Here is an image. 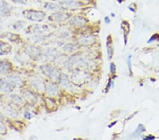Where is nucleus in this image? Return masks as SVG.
I'll list each match as a JSON object with an SVG mask.
<instances>
[{
	"mask_svg": "<svg viewBox=\"0 0 159 140\" xmlns=\"http://www.w3.org/2000/svg\"><path fill=\"white\" fill-rule=\"evenodd\" d=\"M22 14L25 19L33 22L40 23L42 22L45 18V13L40 10H35L33 9H25L22 11Z\"/></svg>",
	"mask_w": 159,
	"mask_h": 140,
	"instance_id": "f257e3e1",
	"label": "nucleus"
},
{
	"mask_svg": "<svg viewBox=\"0 0 159 140\" xmlns=\"http://www.w3.org/2000/svg\"><path fill=\"white\" fill-rule=\"evenodd\" d=\"M40 70L48 78L50 79L51 81L53 82H58L61 74L55 67L49 65H43L40 67Z\"/></svg>",
	"mask_w": 159,
	"mask_h": 140,
	"instance_id": "f03ea898",
	"label": "nucleus"
},
{
	"mask_svg": "<svg viewBox=\"0 0 159 140\" xmlns=\"http://www.w3.org/2000/svg\"><path fill=\"white\" fill-rule=\"evenodd\" d=\"M89 60H87L85 58L82 57L81 55H75L71 57L70 59L66 60V65L68 67H72L74 66L78 67H89Z\"/></svg>",
	"mask_w": 159,
	"mask_h": 140,
	"instance_id": "7ed1b4c3",
	"label": "nucleus"
},
{
	"mask_svg": "<svg viewBox=\"0 0 159 140\" xmlns=\"http://www.w3.org/2000/svg\"><path fill=\"white\" fill-rule=\"evenodd\" d=\"M17 86L9 76L0 78V91L4 93H11Z\"/></svg>",
	"mask_w": 159,
	"mask_h": 140,
	"instance_id": "20e7f679",
	"label": "nucleus"
},
{
	"mask_svg": "<svg viewBox=\"0 0 159 140\" xmlns=\"http://www.w3.org/2000/svg\"><path fill=\"white\" fill-rule=\"evenodd\" d=\"M90 75L85 71L76 70L72 73L71 79L76 84H83L89 79Z\"/></svg>",
	"mask_w": 159,
	"mask_h": 140,
	"instance_id": "39448f33",
	"label": "nucleus"
},
{
	"mask_svg": "<svg viewBox=\"0 0 159 140\" xmlns=\"http://www.w3.org/2000/svg\"><path fill=\"white\" fill-rule=\"evenodd\" d=\"M27 33H30L33 35H42L46 36L49 34V29L46 25H33L30 27L27 28Z\"/></svg>",
	"mask_w": 159,
	"mask_h": 140,
	"instance_id": "423d86ee",
	"label": "nucleus"
},
{
	"mask_svg": "<svg viewBox=\"0 0 159 140\" xmlns=\"http://www.w3.org/2000/svg\"><path fill=\"white\" fill-rule=\"evenodd\" d=\"M26 53L29 56V57L33 60H39L43 56V53L40 48L33 45H30L28 46Z\"/></svg>",
	"mask_w": 159,
	"mask_h": 140,
	"instance_id": "0eeeda50",
	"label": "nucleus"
},
{
	"mask_svg": "<svg viewBox=\"0 0 159 140\" xmlns=\"http://www.w3.org/2000/svg\"><path fill=\"white\" fill-rule=\"evenodd\" d=\"M13 7L5 0H0V16L7 17L12 14Z\"/></svg>",
	"mask_w": 159,
	"mask_h": 140,
	"instance_id": "6e6552de",
	"label": "nucleus"
},
{
	"mask_svg": "<svg viewBox=\"0 0 159 140\" xmlns=\"http://www.w3.org/2000/svg\"><path fill=\"white\" fill-rule=\"evenodd\" d=\"M70 14L67 13L56 11L51 16H50L49 19L52 21L55 22H65L70 19Z\"/></svg>",
	"mask_w": 159,
	"mask_h": 140,
	"instance_id": "1a4fd4ad",
	"label": "nucleus"
},
{
	"mask_svg": "<svg viewBox=\"0 0 159 140\" xmlns=\"http://www.w3.org/2000/svg\"><path fill=\"white\" fill-rule=\"evenodd\" d=\"M12 64L7 60H0V75H7L11 72Z\"/></svg>",
	"mask_w": 159,
	"mask_h": 140,
	"instance_id": "9d476101",
	"label": "nucleus"
},
{
	"mask_svg": "<svg viewBox=\"0 0 159 140\" xmlns=\"http://www.w3.org/2000/svg\"><path fill=\"white\" fill-rule=\"evenodd\" d=\"M22 97L25 101H27L29 104L33 105L37 102V97L34 93L29 90H24L21 91Z\"/></svg>",
	"mask_w": 159,
	"mask_h": 140,
	"instance_id": "9b49d317",
	"label": "nucleus"
},
{
	"mask_svg": "<svg viewBox=\"0 0 159 140\" xmlns=\"http://www.w3.org/2000/svg\"><path fill=\"white\" fill-rule=\"evenodd\" d=\"M96 42V38L91 35H86L82 36L79 39V43L83 46H89L93 45Z\"/></svg>",
	"mask_w": 159,
	"mask_h": 140,
	"instance_id": "f8f14e48",
	"label": "nucleus"
},
{
	"mask_svg": "<svg viewBox=\"0 0 159 140\" xmlns=\"http://www.w3.org/2000/svg\"><path fill=\"white\" fill-rule=\"evenodd\" d=\"M12 50V46L10 43L0 40V56L9 55Z\"/></svg>",
	"mask_w": 159,
	"mask_h": 140,
	"instance_id": "ddd939ff",
	"label": "nucleus"
},
{
	"mask_svg": "<svg viewBox=\"0 0 159 140\" xmlns=\"http://www.w3.org/2000/svg\"><path fill=\"white\" fill-rule=\"evenodd\" d=\"M30 85H31L33 88H35V90L37 91H43L44 90L45 88V84L40 79L38 78H34L30 81Z\"/></svg>",
	"mask_w": 159,
	"mask_h": 140,
	"instance_id": "4468645a",
	"label": "nucleus"
},
{
	"mask_svg": "<svg viewBox=\"0 0 159 140\" xmlns=\"http://www.w3.org/2000/svg\"><path fill=\"white\" fill-rule=\"evenodd\" d=\"M2 38H5V39L9 40V41L12 43H19L21 41V38L19 36V35L13 34V33H4L3 34L1 35Z\"/></svg>",
	"mask_w": 159,
	"mask_h": 140,
	"instance_id": "2eb2a0df",
	"label": "nucleus"
},
{
	"mask_svg": "<svg viewBox=\"0 0 159 140\" xmlns=\"http://www.w3.org/2000/svg\"><path fill=\"white\" fill-rule=\"evenodd\" d=\"M87 23V20L85 18L82 17L81 16H74L72 19H71L70 24L74 26H82L85 25Z\"/></svg>",
	"mask_w": 159,
	"mask_h": 140,
	"instance_id": "dca6fc26",
	"label": "nucleus"
},
{
	"mask_svg": "<svg viewBox=\"0 0 159 140\" xmlns=\"http://www.w3.org/2000/svg\"><path fill=\"white\" fill-rule=\"evenodd\" d=\"M45 92L47 93L48 95L51 96H57L58 94V89L54 84H45Z\"/></svg>",
	"mask_w": 159,
	"mask_h": 140,
	"instance_id": "f3484780",
	"label": "nucleus"
},
{
	"mask_svg": "<svg viewBox=\"0 0 159 140\" xmlns=\"http://www.w3.org/2000/svg\"><path fill=\"white\" fill-rule=\"evenodd\" d=\"M45 108L48 111H55L57 108V104L55 100L47 98L45 99Z\"/></svg>",
	"mask_w": 159,
	"mask_h": 140,
	"instance_id": "a211bd4d",
	"label": "nucleus"
},
{
	"mask_svg": "<svg viewBox=\"0 0 159 140\" xmlns=\"http://www.w3.org/2000/svg\"><path fill=\"white\" fill-rule=\"evenodd\" d=\"M8 123L10 124L11 127H12L14 129H16V131L21 132L23 129H25V127H26L25 124L24 122L21 121H8Z\"/></svg>",
	"mask_w": 159,
	"mask_h": 140,
	"instance_id": "6ab92c4d",
	"label": "nucleus"
},
{
	"mask_svg": "<svg viewBox=\"0 0 159 140\" xmlns=\"http://www.w3.org/2000/svg\"><path fill=\"white\" fill-rule=\"evenodd\" d=\"M43 55L45 56V57L48 60H54L57 57V51L55 50V49H48L45 51V52L43 53Z\"/></svg>",
	"mask_w": 159,
	"mask_h": 140,
	"instance_id": "aec40b11",
	"label": "nucleus"
},
{
	"mask_svg": "<svg viewBox=\"0 0 159 140\" xmlns=\"http://www.w3.org/2000/svg\"><path fill=\"white\" fill-rule=\"evenodd\" d=\"M60 3L61 6H65L69 8H74L79 5L76 0H60Z\"/></svg>",
	"mask_w": 159,
	"mask_h": 140,
	"instance_id": "412c9836",
	"label": "nucleus"
},
{
	"mask_svg": "<svg viewBox=\"0 0 159 140\" xmlns=\"http://www.w3.org/2000/svg\"><path fill=\"white\" fill-rule=\"evenodd\" d=\"M5 113L9 117H11L13 118H19L20 116V111H17L16 109H14L11 108V107L8 106L7 108H5Z\"/></svg>",
	"mask_w": 159,
	"mask_h": 140,
	"instance_id": "4be33fe9",
	"label": "nucleus"
},
{
	"mask_svg": "<svg viewBox=\"0 0 159 140\" xmlns=\"http://www.w3.org/2000/svg\"><path fill=\"white\" fill-rule=\"evenodd\" d=\"M79 45L76 43H68L63 47V50L66 53H72L79 49Z\"/></svg>",
	"mask_w": 159,
	"mask_h": 140,
	"instance_id": "5701e85b",
	"label": "nucleus"
},
{
	"mask_svg": "<svg viewBox=\"0 0 159 140\" xmlns=\"http://www.w3.org/2000/svg\"><path fill=\"white\" fill-rule=\"evenodd\" d=\"M107 52L108 58L110 60L112 59V56H113V47H112V40L111 36H108L107 38Z\"/></svg>",
	"mask_w": 159,
	"mask_h": 140,
	"instance_id": "b1692460",
	"label": "nucleus"
},
{
	"mask_svg": "<svg viewBox=\"0 0 159 140\" xmlns=\"http://www.w3.org/2000/svg\"><path fill=\"white\" fill-rule=\"evenodd\" d=\"M58 82L60 83V84L61 87L69 88L70 86V81L68 79L67 76L65 75V74H61L60 79H59Z\"/></svg>",
	"mask_w": 159,
	"mask_h": 140,
	"instance_id": "393cba45",
	"label": "nucleus"
},
{
	"mask_svg": "<svg viewBox=\"0 0 159 140\" xmlns=\"http://www.w3.org/2000/svg\"><path fill=\"white\" fill-rule=\"evenodd\" d=\"M122 29L124 30V38H125V43L126 44L127 41V36L128 34L130 31V26L129 23L127 21H122Z\"/></svg>",
	"mask_w": 159,
	"mask_h": 140,
	"instance_id": "a878e982",
	"label": "nucleus"
},
{
	"mask_svg": "<svg viewBox=\"0 0 159 140\" xmlns=\"http://www.w3.org/2000/svg\"><path fill=\"white\" fill-rule=\"evenodd\" d=\"M45 9L48 10V11H57L59 9H60V6L57 4L52 3V2H48L45 4Z\"/></svg>",
	"mask_w": 159,
	"mask_h": 140,
	"instance_id": "bb28decb",
	"label": "nucleus"
},
{
	"mask_svg": "<svg viewBox=\"0 0 159 140\" xmlns=\"http://www.w3.org/2000/svg\"><path fill=\"white\" fill-rule=\"evenodd\" d=\"M9 98L11 99L13 102H14V103H16L17 104H19V105H21V104L24 103V99L23 98V97L17 95L16 93L9 94Z\"/></svg>",
	"mask_w": 159,
	"mask_h": 140,
	"instance_id": "cd10ccee",
	"label": "nucleus"
},
{
	"mask_svg": "<svg viewBox=\"0 0 159 140\" xmlns=\"http://www.w3.org/2000/svg\"><path fill=\"white\" fill-rule=\"evenodd\" d=\"M25 25V22L24 21H20H20H18L13 24V29H14V30H16V31H19V30L24 29Z\"/></svg>",
	"mask_w": 159,
	"mask_h": 140,
	"instance_id": "c85d7f7f",
	"label": "nucleus"
},
{
	"mask_svg": "<svg viewBox=\"0 0 159 140\" xmlns=\"http://www.w3.org/2000/svg\"><path fill=\"white\" fill-rule=\"evenodd\" d=\"M144 131H145L144 127H143L142 124H139V125H138L137 129H136V131L134 132V133H133L132 136L134 137H139L140 135V134H142V132H144Z\"/></svg>",
	"mask_w": 159,
	"mask_h": 140,
	"instance_id": "c756f323",
	"label": "nucleus"
},
{
	"mask_svg": "<svg viewBox=\"0 0 159 140\" xmlns=\"http://www.w3.org/2000/svg\"><path fill=\"white\" fill-rule=\"evenodd\" d=\"M8 132L7 127L2 121H0V135H6Z\"/></svg>",
	"mask_w": 159,
	"mask_h": 140,
	"instance_id": "7c9ffc66",
	"label": "nucleus"
},
{
	"mask_svg": "<svg viewBox=\"0 0 159 140\" xmlns=\"http://www.w3.org/2000/svg\"><path fill=\"white\" fill-rule=\"evenodd\" d=\"M14 4H24L25 5L27 4V2H29V0H11Z\"/></svg>",
	"mask_w": 159,
	"mask_h": 140,
	"instance_id": "2f4dec72",
	"label": "nucleus"
},
{
	"mask_svg": "<svg viewBox=\"0 0 159 140\" xmlns=\"http://www.w3.org/2000/svg\"><path fill=\"white\" fill-rule=\"evenodd\" d=\"M60 37L61 38H67L70 37V33L69 31H62L60 33Z\"/></svg>",
	"mask_w": 159,
	"mask_h": 140,
	"instance_id": "473e14b6",
	"label": "nucleus"
},
{
	"mask_svg": "<svg viewBox=\"0 0 159 140\" xmlns=\"http://www.w3.org/2000/svg\"><path fill=\"white\" fill-rule=\"evenodd\" d=\"M9 120L8 119V118L6 115H3L2 113H0V121H2V122H7L8 123V121Z\"/></svg>",
	"mask_w": 159,
	"mask_h": 140,
	"instance_id": "72a5a7b5",
	"label": "nucleus"
},
{
	"mask_svg": "<svg viewBox=\"0 0 159 140\" xmlns=\"http://www.w3.org/2000/svg\"><path fill=\"white\" fill-rule=\"evenodd\" d=\"M24 118L26 119H30L32 118L31 113H30L29 111H25L24 113Z\"/></svg>",
	"mask_w": 159,
	"mask_h": 140,
	"instance_id": "f704fd0d",
	"label": "nucleus"
},
{
	"mask_svg": "<svg viewBox=\"0 0 159 140\" xmlns=\"http://www.w3.org/2000/svg\"><path fill=\"white\" fill-rule=\"evenodd\" d=\"M156 35H157V34H155V35H153V36H151V38H150V40H148V43H151V42H152V41H154V40H159V35H158V36H157V38H156Z\"/></svg>",
	"mask_w": 159,
	"mask_h": 140,
	"instance_id": "c9c22d12",
	"label": "nucleus"
},
{
	"mask_svg": "<svg viewBox=\"0 0 159 140\" xmlns=\"http://www.w3.org/2000/svg\"><path fill=\"white\" fill-rule=\"evenodd\" d=\"M115 71H116V68H115V66L113 63L110 64V72L111 73H115Z\"/></svg>",
	"mask_w": 159,
	"mask_h": 140,
	"instance_id": "e433bc0d",
	"label": "nucleus"
},
{
	"mask_svg": "<svg viewBox=\"0 0 159 140\" xmlns=\"http://www.w3.org/2000/svg\"><path fill=\"white\" fill-rule=\"evenodd\" d=\"M131 57H132V56H129V57H128V60H127V63H128V67H129V72L132 73V67H131Z\"/></svg>",
	"mask_w": 159,
	"mask_h": 140,
	"instance_id": "4c0bfd02",
	"label": "nucleus"
},
{
	"mask_svg": "<svg viewBox=\"0 0 159 140\" xmlns=\"http://www.w3.org/2000/svg\"><path fill=\"white\" fill-rule=\"evenodd\" d=\"M155 139V137H153V136H152V135H148V136H147V137H144V138H143V139H145V140H151V139Z\"/></svg>",
	"mask_w": 159,
	"mask_h": 140,
	"instance_id": "58836bf2",
	"label": "nucleus"
},
{
	"mask_svg": "<svg viewBox=\"0 0 159 140\" xmlns=\"http://www.w3.org/2000/svg\"><path fill=\"white\" fill-rule=\"evenodd\" d=\"M105 20H106V24H107H107H109V23H110V19H109L108 17H106V18H105Z\"/></svg>",
	"mask_w": 159,
	"mask_h": 140,
	"instance_id": "ea45409f",
	"label": "nucleus"
},
{
	"mask_svg": "<svg viewBox=\"0 0 159 140\" xmlns=\"http://www.w3.org/2000/svg\"><path fill=\"white\" fill-rule=\"evenodd\" d=\"M0 102H2V98H1V96H0Z\"/></svg>",
	"mask_w": 159,
	"mask_h": 140,
	"instance_id": "a19ab883",
	"label": "nucleus"
}]
</instances>
